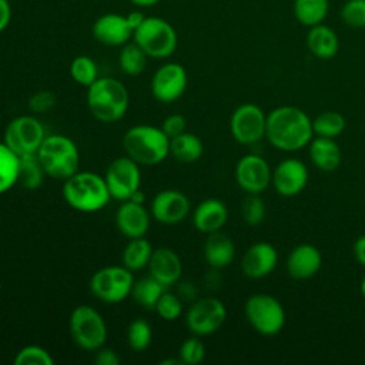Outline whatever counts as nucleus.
Here are the masks:
<instances>
[{
  "mask_svg": "<svg viewBox=\"0 0 365 365\" xmlns=\"http://www.w3.org/2000/svg\"><path fill=\"white\" fill-rule=\"evenodd\" d=\"M312 120L294 106H279L267 114L265 137L281 151H297L312 140Z\"/></svg>",
  "mask_w": 365,
  "mask_h": 365,
  "instance_id": "f257e3e1",
  "label": "nucleus"
},
{
  "mask_svg": "<svg viewBox=\"0 0 365 365\" xmlns=\"http://www.w3.org/2000/svg\"><path fill=\"white\" fill-rule=\"evenodd\" d=\"M86 100L93 117L101 123H115L121 120L130 104L125 86L114 77H98L87 87Z\"/></svg>",
  "mask_w": 365,
  "mask_h": 365,
  "instance_id": "f03ea898",
  "label": "nucleus"
},
{
  "mask_svg": "<svg viewBox=\"0 0 365 365\" xmlns=\"http://www.w3.org/2000/svg\"><path fill=\"white\" fill-rule=\"evenodd\" d=\"M123 148L137 164L157 165L170 155V138L161 127L137 124L123 135Z\"/></svg>",
  "mask_w": 365,
  "mask_h": 365,
  "instance_id": "7ed1b4c3",
  "label": "nucleus"
},
{
  "mask_svg": "<svg viewBox=\"0 0 365 365\" xmlns=\"http://www.w3.org/2000/svg\"><path fill=\"white\" fill-rule=\"evenodd\" d=\"M61 192L64 201L80 212L100 211L111 200L104 177L91 171H77L64 180Z\"/></svg>",
  "mask_w": 365,
  "mask_h": 365,
  "instance_id": "20e7f679",
  "label": "nucleus"
},
{
  "mask_svg": "<svg viewBox=\"0 0 365 365\" xmlns=\"http://www.w3.org/2000/svg\"><path fill=\"white\" fill-rule=\"evenodd\" d=\"M36 154L47 177L64 181L78 171L80 153L77 144L67 135H46Z\"/></svg>",
  "mask_w": 365,
  "mask_h": 365,
  "instance_id": "39448f33",
  "label": "nucleus"
},
{
  "mask_svg": "<svg viewBox=\"0 0 365 365\" xmlns=\"http://www.w3.org/2000/svg\"><path fill=\"white\" fill-rule=\"evenodd\" d=\"M133 41L153 58L170 57L178 43L174 27L158 16H145L143 23L134 30Z\"/></svg>",
  "mask_w": 365,
  "mask_h": 365,
  "instance_id": "423d86ee",
  "label": "nucleus"
},
{
  "mask_svg": "<svg viewBox=\"0 0 365 365\" xmlns=\"http://www.w3.org/2000/svg\"><path fill=\"white\" fill-rule=\"evenodd\" d=\"M73 342L84 351H97L107 341V325L101 314L90 305H77L68 318Z\"/></svg>",
  "mask_w": 365,
  "mask_h": 365,
  "instance_id": "0eeeda50",
  "label": "nucleus"
},
{
  "mask_svg": "<svg viewBox=\"0 0 365 365\" xmlns=\"http://www.w3.org/2000/svg\"><path fill=\"white\" fill-rule=\"evenodd\" d=\"M248 324L261 335H277L285 325V309L282 304L269 294H252L244 305Z\"/></svg>",
  "mask_w": 365,
  "mask_h": 365,
  "instance_id": "6e6552de",
  "label": "nucleus"
},
{
  "mask_svg": "<svg viewBox=\"0 0 365 365\" xmlns=\"http://www.w3.org/2000/svg\"><path fill=\"white\" fill-rule=\"evenodd\" d=\"M133 271L124 265L103 267L90 278L91 294L104 304H118L131 295Z\"/></svg>",
  "mask_w": 365,
  "mask_h": 365,
  "instance_id": "1a4fd4ad",
  "label": "nucleus"
},
{
  "mask_svg": "<svg viewBox=\"0 0 365 365\" xmlns=\"http://www.w3.org/2000/svg\"><path fill=\"white\" fill-rule=\"evenodd\" d=\"M46 135L43 124L34 115H19L6 125L3 143L14 154L23 157L36 154Z\"/></svg>",
  "mask_w": 365,
  "mask_h": 365,
  "instance_id": "9d476101",
  "label": "nucleus"
},
{
  "mask_svg": "<svg viewBox=\"0 0 365 365\" xmlns=\"http://www.w3.org/2000/svg\"><path fill=\"white\" fill-rule=\"evenodd\" d=\"M104 181L111 198L118 201L130 200L131 195L140 190L141 171L140 164L128 155L114 158L106 168Z\"/></svg>",
  "mask_w": 365,
  "mask_h": 365,
  "instance_id": "9b49d317",
  "label": "nucleus"
},
{
  "mask_svg": "<svg viewBox=\"0 0 365 365\" xmlns=\"http://www.w3.org/2000/svg\"><path fill=\"white\" fill-rule=\"evenodd\" d=\"M227 318L225 305L212 297L195 299L187 314L185 325L192 335L205 336L218 331Z\"/></svg>",
  "mask_w": 365,
  "mask_h": 365,
  "instance_id": "f8f14e48",
  "label": "nucleus"
},
{
  "mask_svg": "<svg viewBox=\"0 0 365 365\" xmlns=\"http://www.w3.org/2000/svg\"><path fill=\"white\" fill-rule=\"evenodd\" d=\"M267 115L254 103L238 106L230 118V131L234 140L244 145H252L265 137Z\"/></svg>",
  "mask_w": 365,
  "mask_h": 365,
  "instance_id": "ddd939ff",
  "label": "nucleus"
},
{
  "mask_svg": "<svg viewBox=\"0 0 365 365\" xmlns=\"http://www.w3.org/2000/svg\"><path fill=\"white\" fill-rule=\"evenodd\" d=\"M188 84L185 68L180 63L163 64L151 78V94L160 103H173L178 100Z\"/></svg>",
  "mask_w": 365,
  "mask_h": 365,
  "instance_id": "4468645a",
  "label": "nucleus"
},
{
  "mask_svg": "<svg viewBox=\"0 0 365 365\" xmlns=\"http://www.w3.org/2000/svg\"><path fill=\"white\" fill-rule=\"evenodd\" d=\"M272 180L268 163L258 154L242 155L235 165V181L248 194L262 192Z\"/></svg>",
  "mask_w": 365,
  "mask_h": 365,
  "instance_id": "2eb2a0df",
  "label": "nucleus"
},
{
  "mask_svg": "<svg viewBox=\"0 0 365 365\" xmlns=\"http://www.w3.org/2000/svg\"><path fill=\"white\" fill-rule=\"evenodd\" d=\"M191 210L190 198L178 190H163L157 192L151 201V217L165 225H173L184 221Z\"/></svg>",
  "mask_w": 365,
  "mask_h": 365,
  "instance_id": "dca6fc26",
  "label": "nucleus"
},
{
  "mask_svg": "<svg viewBox=\"0 0 365 365\" xmlns=\"http://www.w3.org/2000/svg\"><path fill=\"white\" fill-rule=\"evenodd\" d=\"M91 33L98 43L110 47H118L131 40L134 30L130 26L125 14L106 13L96 19Z\"/></svg>",
  "mask_w": 365,
  "mask_h": 365,
  "instance_id": "f3484780",
  "label": "nucleus"
},
{
  "mask_svg": "<svg viewBox=\"0 0 365 365\" xmlns=\"http://www.w3.org/2000/svg\"><path fill=\"white\" fill-rule=\"evenodd\" d=\"M308 178V170L302 161L285 158L275 167L271 182L279 195L295 197L305 188Z\"/></svg>",
  "mask_w": 365,
  "mask_h": 365,
  "instance_id": "a211bd4d",
  "label": "nucleus"
},
{
  "mask_svg": "<svg viewBox=\"0 0 365 365\" xmlns=\"http://www.w3.org/2000/svg\"><path fill=\"white\" fill-rule=\"evenodd\" d=\"M278 264V252L274 245L265 241L254 242L241 258V269L245 277L259 279L269 275Z\"/></svg>",
  "mask_w": 365,
  "mask_h": 365,
  "instance_id": "6ab92c4d",
  "label": "nucleus"
},
{
  "mask_svg": "<svg viewBox=\"0 0 365 365\" xmlns=\"http://www.w3.org/2000/svg\"><path fill=\"white\" fill-rule=\"evenodd\" d=\"M150 217L151 212L143 204L125 200L121 201V205L115 211V225L128 240L145 237L150 228Z\"/></svg>",
  "mask_w": 365,
  "mask_h": 365,
  "instance_id": "aec40b11",
  "label": "nucleus"
},
{
  "mask_svg": "<svg viewBox=\"0 0 365 365\" xmlns=\"http://www.w3.org/2000/svg\"><path fill=\"white\" fill-rule=\"evenodd\" d=\"M147 267H148L150 277L157 279L165 288L177 284L182 274L181 258L174 250L168 247L155 248L151 254V258Z\"/></svg>",
  "mask_w": 365,
  "mask_h": 365,
  "instance_id": "412c9836",
  "label": "nucleus"
},
{
  "mask_svg": "<svg viewBox=\"0 0 365 365\" xmlns=\"http://www.w3.org/2000/svg\"><path fill=\"white\" fill-rule=\"evenodd\" d=\"M322 265L321 251L312 244H299L291 250L287 258V271L294 279L312 278Z\"/></svg>",
  "mask_w": 365,
  "mask_h": 365,
  "instance_id": "4be33fe9",
  "label": "nucleus"
},
{
  "mask_svg": "<svg viewBox=\"0 0 365 365\" xmlns=\"http://www.w3.org/2000/svg\"><path fill=\"white\" fill-rule=\"evenodd\" d=\"M228 220L227 205L217 198H207L201 201L192 214L194 227L204 234L221 231Z\"/></svg>",
  "mask_w": 365,
  "mask_h": 365,
  "instance_id": "5701e85b",
  "label": "nucleus"
},
{
  "mask_svg": "<svg viewBox=\"0 0 365 365\" xmlns=\"http://www.w3.org/2000/svg\"><path fill=\"white\" fill-rule=\"evenodd\" d=\"M235 257V245L230 235L215 231L208 234L204 242V258L215 269L228 267Z\"/></svg>",
  "mask_w": 365,
  "mask_h": 365,
  "instance_id": "b1692460",
  "label": "nucleus"
},
{
  "mask_svg": "<svg viewBox=\"0 0 365 365\" xmlns=\"http://www.w3.org/2000/svg\"><path fill=\"white\" fill-rule=\"evenodd\" d=\"M309 158L312 164L321 171L329 173L339 167L342 153L334 138L317 137L309 141Z\"/></svg>",
  "mask_w": 365,
  "mask_h": 365,
  "instance_id": "393cba45",
  "label": "nucleus"
},
{
  "mask_svg": "<svg viewBox=\"0 0 365 365\" xmlns=\"http://www.w3.org/2000/svg\"><path fill=\"white\" fill-rule=\"evenodd\" d=\"M307 46L315 57L321 60H328L338 53L339 41L335 31L321 23L309 27V31L307 34Z\"/></svg>",
  "mask_w": 365,
  "mask_h": 365,
  "instance_id": "a878e982",
  "label": "nucleus"
},
{
  "mask_svg": "<svg viewBox=\"0 0 365 365\" xmlns=\"http://www.w3.org/2000/svg\"><path fill=\"white\" fill-rule=\"evenodd\" d=\"M204 153V144L201 138L194 133H181L170 138V154L180 163L191 164L201 158Z\"/></svg>",
  "mask_w": 365,
  "mask_h": 365,
  "instance_id": "bb28decb",
  "label": "nucleus"
},
{
  "mask_svg": "<svg viewBox=\"0 0 365 365\" xmlns=\"http://www.w3.org/2000/svg\"><path fill=\"white\" fill-rule=\"evenodd\" d=\"M153 251L154 250H153L150 241L145 240V237L131 238L125 244L123 254H121L123 265L133 272L140 271L148 265Z\"/></svg>",
  "mask_w": 365,
  "mask_h": 365,
  "instance_id": "cd10ccee",
  "label": "nucleus"
},
{
  "mask_svg": "<svg viewBox=\"0 0 365 365\" xmlns=\"http://www.w3.org/2000/svg\"><path fill=\"white\" fill-rule=\"evenodd\" d=\"M165 291V287L153 277H145L134 281L131 297L133 299L145 309H154L158 298Z\"/></svg>",
  "mask_w": 365,
  "mask_h": 365,
  "instance_id": "c85d7f7f",
  "label": "nucleus"
},
{
  "mask_svg": "<svg viewBox=\"0 0 365 365\" xmlns=\"http://www.w3.org/2000/svg\"><path fill=\"white\" fill-rule=\"evenodd\" d=\"M328 0H295L294 14L295 19L308 27L321 24L328 14Z\"/></svg>",
  "mask_w": 365,
  "mask_h": 365,
  "instance_id": "c756f323",
  "label": "nucleus"
},
{
  "mask_svg": "<svg viewBox=\"0 0 365 365\" xmlns=\"http://www.w3.org/2000/svg\"><path fill=\"white\" fill-rule=\"evenodd\" d=\"M46 173L40 164L37 154L23 155L19 161L17 182L26 190H36L43 184Z\"/></svg>",
  "mask_w": 365,
  "mask_h": 365,
  "instance_id": "7c9ffc66",
  "label": "nucleus"
},
{
  "mask_svg": "<svg viewBox=\"0 0 365 365\" xmlns=\"http://www.w3.org/2000/svg\"><path fill=\"white\" fill-rule=\"evenodd\" d=\"M147 57L148 56L143 51V48L137 43L128 41L124 46H121L120 56H118V66L124 74L138 76L145 68Z\"/></svg>",
  "mask_w": 365,
  "mask_h": 365,
  "instance_id": "2f4dec72",
  "label": "nucleus"
},
{
  "mask_svg": "<svg viewBox=\"0 0 365 365\" xmlns=\"http://www.w3.org/2000/svg\"><path fill=\"white\" fill-rule=\"evenodd\" d=\"M19 161L20 157L0 141V194L7 192L14 184H17Z\"/></svg>",
  "mask_w": 365,
  "mask_h": 365,
  "instance_id": "473e14b6",
  "label": "nucleus"
},
{
  "mask_svg": "<svg viewBox=\"0 0 365 365\" xmlns=\"http://www.w3.org/2000/svg\"><path fill=\"white\" fill-rule=\"evenodd\" d=\"M312 130L318 137L335 138L345 130V118L338 111L319 113L312 120Z\"/></svg>",
  "mask_w": 365,
  "mask_h": 365,
  "instance_id": "72a5a7b5",
  "label": "nucleus"
},
{
  "mask_svg": "<svg viewBox=\"0 0 365 365\" xmlns=\"http://www.w3.org/2000/svg\"><path fill=\"white\" fill-rule=\"evenodd\" d=\"M70 76L77 84L90 87L98 78V68L91 57L77 56L70 64Z\"/></svg>",
  "mask_w": 365,
  "mask_h": 365,
  "instance_id": "f704fd0d",
  "label": "nucleus"
},
{
  "mask_svg": "<svg viewBox=\"0 0 365 365\" xmlns=\"http://www.w3.org/2000/svg\"><path fill=\"white\" fill-rule=\"evenodd\" d=\"M151 339H153V329L145 319L135 318L134 321L130 322L127 328V344L133 351L135 352L145 351L150 346Z\"/></svg>",
  "mask_w": 365,
  "mask_h": 365,
  "instance_id": "c9c22d12",
  "label": "nucleus"
},
{
  "mask_svg": "<svg viewBox=\"0 0 365 365\" xmlns=\"http://www.w3.org/2000/svg\"><path fill=\"white\" fill-rule=\"evenodd\" d=\"M14 365H53L54 359L51 354L40 345L23 346L13 359Z\"/></svg>",
  "mask_w": 365,
  "mask_h": 365,
  "instance_id": "e433bc0d",
  "label": "nucleus"
},
{
  "mask_svg": "<svg viewBox=\"0 0 365 365\" xmlns=\"http://www.w3.org/2000/svg\"><path fill=\"white\" fill-rule=\"evenodd\" d=\"M154 311L164 321H175L182 314V299L170 291H164L158 298Z\"/></svg>",
  "mask_w": 365,
  "mask_h": 365,
  "instance_id": "4c0bfd02",
  "label": "nucleus"
},
{
  "mask_svg": "<svg viewBox=\"0 0 365 365\" xmlns=\"http://www.w3.org/2000/svg\"><path fill=\"white\" fill-rule=\"evenodd\" d=\"M241 215L245 224L255 227L265 218V202L258 194H248L241 205Z\"/></svg>",
  "mask_w": 365,
  "mask_h": 365,
  "instance_id": "58836bf2",
  "label": "nucleus"
},
{
  "mask_svg": "<svg viewBox=\"0 0 365 365\" xmlns=\"http://www.w3.org/2000/svg\"><path fill=\"white\" fill-rule=\"evenodd\" d=\"M178 355L182 365H197L205 358V346L201 342L200 336L194 335L191 338H187L181 344Z\"/></svg>",
  "mask_w": 365,
  "mask_h": 365,
  "instance_id": "ea45409f",
  "label": "nucleus"
},
{
  "mask_svg": "<svg viewBox=\"0 0 365 365\" xmlns=\"http://www.w3.org/2000/svg\"><path fill=\"white\" fill-rule=\"evenodd\" d=\"M341 19L351 27H365V0H348L342 6Z\"/></svg>",
  "mask_w": 365,
  "mask_h": 365,
  "instance_id": "a19ab883",
  "label": "nucleus"
},
{
  "mask_svg": "<svg viewBox=\"0 0 365 365\" xmlns=\"http://www.w3.org/2000/svg\"><path fill=\"white\" fill-rule=\"evenodd\" d=\"M56 94L50 90H38L29 98V108L34 114H43L50 111L56 106Z\"/></svg>",
  "mask_w": 365,
  "mask_h": 365,
  "instance_id": "79ce46f5",
  "label": "nucleus"
},
{
  "mask_svg": "<svg viewBox=\"0 0 365 365\" xmlns=\"http://www.w3.org/2000/svg\"><path fill=\"white\" fill-rule=\"evenodd\" d=\"M185 117L181 114H170L167 115L161 123V130L168 135V138H173L181 133L185 131Z\"/></svg>",
  "mask_w": 365,
  "mask_h": 365,
  "instance_id": "37998d69",
  "label": "nucleus"
},
{
  "mask_svg": "<svg viewBox=\"0 0 365 365\" xmlns=\"http://www.w3.org/2000/svg\"><path fill=\"white\" fill-rule=\"evenodd\" d=\"M96 356H94V362L97 365H118L120 364V358L115 354V351H113L111 348H100L96 351Z\"/></svg>",
  "mask_w": 365,
  "mask_h": 365,
  "instance_id": "c03bdc74",
  "label": "nucleus"
},
{
  "mask_svg": "<svg viewBox=\"0 0 365 365\" xmlns=\"http://www.w3.org/2000/svg\"><path fill=\"white\" fill-rule=\"evenodd\" d=\"M182 301H195L197 298V288L192 282H178L177 284V292H175Z\"/></svg>",
  "mask_w": 365,
  "mask_h": 365,
  "instance_id": "a18cd8bd",
  "label": "nucleus"
},
{
  "mask_svg": "<svg viewBox=\"0 0 365 365\" xmlns=\"http://www.w3.org/2000/svg\"><path fill=\"white\" fill-rule=\"evenodd\" d=\"M11 20V7L9 0H0V33L4 31Z\"/></svg>",
  "mask_w": 365,
  "mask_h": 365,
  "instance_id": "49530a36",
  "label": "nucleus"
},
{
  "mask_svg": "<svg viewBox=\"0 0 365 365\" xmlns=\"http://www.w3.org/2000/svg\"><path fill=\"white\" fill-rule=\"evenodd\" d=\"M354 255L356 261L365 267V234L361 235L354 244Z\"/></svg>",
  "mask_w": 365,
  "mask_h": 365,
  "instance_id": "de8ad7c7",
  "label": "nucleus"
},
{
  "mask_svg": "<svg viewBox=\"0 0 365 365\" xmlns=\"http://www.w3.org/2000/svg\"><path fill=\"white\" fill-rule=\"evenodd\" d=\"M125 16H127V20H128L130 26L133 27V30H135L143 23V20L145 19V16L141 11H138V10H133L130 13H127Z\"/></svg>",
  "mask_w": 365,
  "mask_h": 365,
  "instance_id": "09e8293b",
  "label": "nucleus"
},
{
  "mask_svg": "<svg viewBox=\"0 0 365 365\" xmlns=\"http://www.w3.org/2000/svg\"><path fill=\"white\" fill-rule=\"evenodd\" d=\"M128 1L138 7H151V6L157 4L160 0H128Z\"/></svg>",
  "mask_w": 365,
  "mask_h": 365,
  "instance_id": "8fccbe9b",
  "label": "nucleus"
},
{
  "mask_svg": "<svg viewBox=\"0 0 365 365\" xmlns=\"http://www.w3.org/2000/svg\"><path fill=\"white\" fill-rule=\"evenodd\" d=\"M161 365H182V362H181V359L178 358H170V359H164V361H161L160 362Z\"/></svg>",
  "mask_w": 365,
  "mask_h": 365,
  "instance_id": "3c124183",
  "label": "nucleus"
},
{
  "mask_svg": "<svg viewBox=\"0 0 365 365\" xmlns=\"http://www.w3.org/2000/svg\"><path fill=\"white\" fill-rule=\"evenodd\" d=\"M359 288H361V294H362V297L365 298V277L362 278V281H361V287H359Z\"/></svg>",
  "mask_w": 365,
  "mask_h": 365,
  "instance_id": "603ef678",
  "label": "nucleus"
},
{
  "mask_svg": "<svg viewBox=\"0 0 365 365\" xmlns=\"http://www.w3.org/2000/svg\"><path fill=\"white\" fill-rule=\"evenodd\" d=\"M0 289H1V284H0Z\"/></svg>",
  "mask_w": 365,
  "mask_h": 365,
  "instance_id": "864d4df0",
  "label": "nucleus"
}]
</instances>
